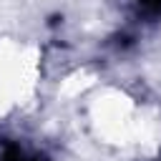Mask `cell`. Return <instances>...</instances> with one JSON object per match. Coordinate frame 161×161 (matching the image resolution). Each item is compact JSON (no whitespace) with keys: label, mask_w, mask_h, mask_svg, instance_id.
Here are the masks:
<instances>
[{"label":"cell","mask_w":161,"mask_h":161,"mask_svg":"<svg viewBox=\"0 0 161 161\" xmlns=\"http://www.w3.org/2000/svg\"><path fill=\"white\" fill-rule=\"evenodd\" d=\"M0 161H45V156L30 153V151H25V148L18 146V143H5V146H3Z\"/></svg>","instance_id":"obj_1"},{"label":"cell","mask_w":161,"mask_h":161,"mask_svg":"<svg viewBox=\"0 0 161 161\" xmlns=\"http://www.w3.org/2000/svg\"><path fill=\"white\" fill-rule=\"evenodd\" d=\"M138 3H141V8L148 10V13H161V0H138Z\"/></svg>","instance_id":"obj_2"}]
</instances>
